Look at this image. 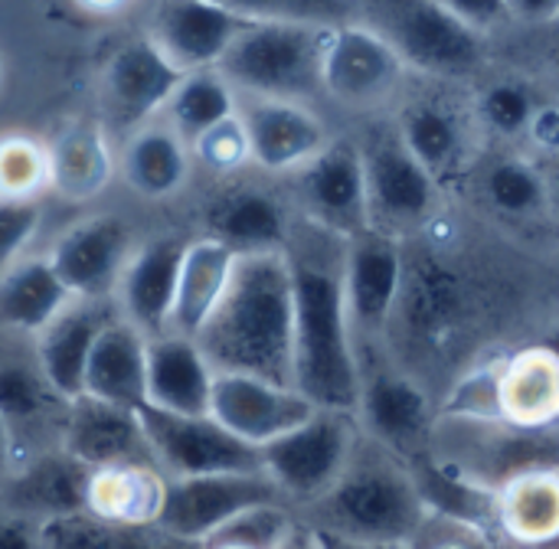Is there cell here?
<instances>
[{
	"label": "cell",
	"instance_id": "obj_1",
	"mask_svg": "<svg viewBox=\"0 0 559 549\" xmlns=\"http://www.w3.org/2000/svg\"><path fill=\"white\" fill-rule=\"evenodd\" d=\"M344 236L292 216V386L324 409L357 406V334L344 298Z\"/></svg>",
	"mask_w": 559,
	"mask_h": 549
},
{
	"label": "cell",
	"instance_id": "obj_2",
	"mask_svg": "<svg viewBox=\"0 0 559 549\" xmlns=\"http://www.w3.org/2000/svg\"><path fill=\"white\" fill-rule=\"evenodd\" d=\"M292 272L285 249L236 255L229 285L193 337L216 373L292 386Z\"/></svg>",
	"mask_w": 559,
	"mask_h": 549
},
{
	"label": "cell",
	"instance_id": "obj_3",
	"mask_svg": "<svg viewBox=\"0 0 559 549\" xmlns=\"http://www.w3.org/2000/svg\"><path fill=\"white\" fill-rule=\"evenodd\" d=\"M295 514L324 537L409 547L429 511L406 462L360 432L337 481Z\"/></svg>",
	"mask_w": 559,
	"mask_h": 549
},
{
	"label": "cell",
	"instance_id": "obj_4",
	"mask_svg": "<svg viewBox=\"0 0 559 549\" xmlns=\"http://www.w3.org/2000/svg\"><path fill=\"white\" fill-rule=\"evenodd\" d=\"M324 36L328 26L318 23L255 20L233 39L216 72L246 98L308 102L321 95Z\"/></svg>",
	"mask_w": 559,
	"mask_h": 549
},
{
	"label": "cell",
	"instance_id": "obj_5",
	"mask_svg": "<svg viewBox=\"0 0 559 549\" xmlns=\"http://www.w3.org/2000/svg\"><path fill=\"white\" fill-rule=\"evenodd\" d=\"M360 432L403 462L426 452L439 419L429 386L383 350V341H357V406Z\"/></svg>",
	"mask_w": 559,
	"mask_h": 549
},
{
	"label": "cell",
	"instance_id": "obj_6",
	"mask_svg": "<svg viewBox=\"0 0 559 549\" xmlns=\"http://www.w3.org/2000/svg\"><path fill=\"white\" fill-rule=\"evenodd\" d=\"M357 439L360 426L354 413L314 406L308 419L262 445L259 462L285 504L292 511H301L337 481Z\"/></svg>",
	"mask_w": 559,
	"mask_h": 549
},
{
	"label": "cell",
	"instance_id": "obj_7",
	"mask_svg": "<svg viewBox=\"0 0 559 549\" xmlns=\"http://www.w3.org/2000/svg\"><path fill=\"white\" fill-rule=\"evenodd\" d=\"M380 33L406 69L436 79H465L485 65V33L472 29L439 0H383Z\"/></svg>",
	"mask_w": 559,
	"mask_h": 549
},
{
	"label": "cell",
	"instance_id": "obj_8",
	"mask_svg": "<svg viewBox=\"0 0 559 549\" xmlns=\"http://www.w3.org/2000/svg\"><path fill=\"white\" fill-rule=\"evenodd\" d=\"M357 147L364 160L370 226L396 239L429 226L442 206V183L403 147L396 128L370 131Z\"/></svg>",
	"mask_w": 559,
	"mask_h": 549
},
{
	"label": "cell",
	"instance_id": "obj_9",
	"mask_svg": "<svg viewBox=\"0 0 559 549\" xmlns=\"http://www.w3.org/2000/svg\"><path fill=\"white\" fill-rule=\"evenodd\" d=\"M406 79V62L370 23L344 20L328 26L321 52V92L347 108L367 111L390 102Z\"/></svg>",
	"mask_w": 559,
	"mask_h": 549
},
{
	"label": "cell",
	"instance_id": "obj_10",
	"mask_svg": "<svg viewBox=\"0 0 559 549\" xmlns=\"http://www.w3.org/2000/svg\"><path fill=\"white\" fill-rule=\"evenodd\" d=\"M138 422L154 465L167 478L262 468L259 449L239 442L213 416H177L154 406H138Z\"/></svg>",
	"mask_w": 559,
	"mask_h": 549
},
{
	"label": "cell",
	"instance_id": "obj_11",
	"mask_svg": "<svg viewBox=\"0 0 559 549\" xmlns=\"http://www.w3.org/2000/svg\"><path fill=\"white\" fill-rule=\"evenodd\" d=\"M275 501L285 504V498L278 494V488L262 468L167 478L157 527L180 540L200 544L236 514L255 504H275Z\"/></svg>",
	"mask_w": 559,
	"mask_h": 549
},
{
	"label": "cell",
	"instance_id": "obj_12",
	"mask_svg": "<svg viewBox=\"0 0 559 549\" xmlns=\"http://www.w3.org/2000/svg\"><path fill=\"white\" fill-rule=\"evenodd\" d=\"M403 246L383 229H360L344 242V298L357 341H383L403 305Z\"/></svg>",
	"mask_w": 559,
	"mask_h": 549
},
{
	"label": "cell",
	"instance_id": "obj_13",
	"mask_svg": "<svg viewBox=\"0 0 559 549\" xmlns=\"http://www.w3.org/2000/svg\"><path fill=\"white\" fill-rule=\"evenodd\" d=\"M292 177H295V200L301 219L344 239L370 226L364 160L357 141L331 138Z\"/></svg>",
	"mask_w": 559,
	"mask_h": 549
},
{
	"label": "cell",
	"instance_id": "obj_14",
	"mask_svg": "<svg viewBox=\"0 0 559 549\" xmlns=\"http://www.w3.org/2000/svg\"><path fill=\"white\" fill-rule=\"evenodd\" d=\"M314 413V403L305 399L295 386L272 383L249 373H216L210 393V416L233 432L239 442L262 449L282 432L295 429Z\"/></svg>",
	"mask_w": 559,
	"mask_h": 549
},
{
	"label": "cell",
	"instance_id": "obj_15",
	"mask_svg": "<svg viewBox=\"0 0 559 549\" xmlns=\"http://www.w3.org/2000/svg\"><path fill=\"white\" fill-rule=\"evenodd\" d=\"M180 75L183 72L147 36L128 39L111 52L102 72V102L108 121L121 131H134L160 118Z\"/></svg>",
	"mask_w": 559,
	"mask_h": 549
},
{
	"label": "cell",
	"instance_id": "obj_16",
	"mask_svg": "<svg viewBox=\"0 0 559 549\" xmlns=\"http://www.w3.org/2000/svg\"><path fill=\"white\" fill-rule=\"evenodd\" d=\"M134 246V232L124 219L85 216L56 239L46 259L72 298H111Z\"/></svg>",
	"mask_w": 559,
	"mask_h": 549
},
{
	"label": "cell",
	"instance_id": "obj_17",
	"mask_svg": "<svg viewBox=\"0 0 559 549\" xmlns=\"http://www.w3.org/2000/svg\"><path fill=\"white\" fill-rule=\"evenodd\" d=\"M249 160L265 174H295L328 141V124L308 102L292 98H246L239 108Z\"/></svg>",
	"mask_w": 559,
	"mask_h": 549
},
{
	"label": "cell",
	"instance_id": "obj_18",
	"mask_svg": "<svg viewBox=\"0 0 559 549\" xmlns=\"http://www.w3.org/2000/svg\"><path fill=\"white\" fill-rule=\"evenodd\" d=\"M252 20L213 0H160L151 13L147 39L180 69H216L233 39Z\"/></svg>",
	"mask_w": 559,
	"mask_h": 549
},
{
	"label": "cell",
	"instance_id": "obj_19",
	"mask_svg": "<svg viewBox=\"0 0 559 549\" xmlns=\"http://www.w3.org/2000/svg\"><path fill=\"white\" fill-rule=\"evenodd\" d=\"M183 249H187L183 236H154L131 249L115 282L111 291L115 311L128 324H134L144 337H157L167 331Z\"/></svg>",
	"mask_w": 559,
	"mask_h": 549
},
{
	"label": "cell",
	"instance_id": "obj_20",
	"mask_svg": "<svg viewBox=\"0 0 559 549\" xmlns=\"http://www.w3.org/2000/svg\"><path fill=\"white\" fill-rule=\"evenodd\" d=\"M59 449L85 468L118 462H154L144 429L138 422V409H124L85 393L66 399L59 422Z\"/></svg>",
	"mask_w": 559,
	"mask_h": 549
},
{
	"label": "cell",
	"instance_id": "obj_21",
	"mask_svg": "<svg viewBox=\"0 0 559 549\" xmlns=\"http://www.w3.org/2000/svg\"><path fill=\"white\" fill-rule=\"evenodd\" d=\"M206 236L233 249L236 255L282 252L292 232V213L285 200L262 183L236 180L223 187L203 210Z\"/></svg>",
	"mask_w": 559,
	"mask_h": 549
},
{
	"label": "cell",
	"instance_id": "obj_22",
	"mask_svg": "<svg viewBox=\"0 0 559 549\" xmlns=\"http://www.w3.org/2000/svg\"><path fill=\"white\" fill-rule=\"evenodd\" d=\"M66 399L29 357L0 360V416L13 435V465L23 458L59 449V422Z\"/></svg>",
	"mask_w": 559,
	"mask_h": 549
},
{
	"label": "cell",
	"instance_id": "obj_23",
	"mask_svg": "<svg viewBox=\"0 0 559 549\" xmlns=\"http://www.w3.org/2000/svg\"><path fill=\"white\" fill-rule=\"evenodd\" d=\"M111 318V298H72L39 334H33V360L62 399L82 393L92 344Z\"/></svg>",
	"mask_w": 559,
	"mask_h": 549
},
{
	"label": "cell",
	"instance_id": "obj_24",
	"mask_svg": "<svg viewBox=\"0 0 559 549\" xmlns=\"http://www.w3.org/2000/svg\"><path fill=\"white\" fill-rule=\"evenodd\" d=\"M216 370L193 337L164 331L147 337L144 360V406L177 416H210Z\"/></svg>",
	"mask_w": 559,
	"mask_h": 549
},
{
	"label": "cell",
	"instance_id": "obj_25",
	"mask_svg": "<svg viewBox=\"0 0 559 549\" xmlns=\"http://www.w3.org/2000/svg\"><path fill=\"white\" fill-rule=\"evenodd\" d=\"M88 468L62 449H46L0 478V508L36 517L39 524L82 511Z\"/></svg>",
	"mask_w": 559,
	"mask_h": 549
},
{
	"label": "cell",
	"instance_id": "obj_26",
	"mask_svg": "<svg viewBox=\"0 0 559 549\" xmlns=\"http://www.w3.org/2000/svg\"><path fill=\"white\" fill-rule=\"evenodd\" d=\"M498 419L547 432L559 419V357L550 344H531L498 357Z\"/></svg>",
	"mask_w": 559,
	"mask_h": 549
},
{
	"label": "cell",
	"instance_id": "obj_27",
	"mask_svg": "<svg viewBox=\"0 0 559 549\" xmlns=\"http://www.w3.org/2000/svg\"><path fill=\"white\" fill-rule=\"evenodd\" d=\"M403 147L442 183L468 164L472 124L468 115L442 95H419L403 105L396 118Z\"/></svg>",
	"mask_w": 559,
	"mask_h": 549
},
{
	"label": "cell",
	"instance_id": "obj_28",
	"mask_svg": "<svg viewBox=\"0 0 559 549\" xmlns=\"http://www.w3.org/2000/svg\"><path fill=\"white\" fill-rule=\"evenodd\" d=\"M49 154V190L69 203H88L102 196L115 174L118 154L108 128L98 121H69L46 144Z\"/></svg>",
	"mask_w": 559,
	"mask_h": 549
},
{
	"label": "cell",
	"instance_id": "obj_29",
	"mask_svg": "<svg viewBox=\"0 0 559 549\" xmlns=\"http://www.w3.org/2000/svg\"><path fill=\"white\" fill-rule=\"evenodd\" d=\"M118 174L141 200H174L193 174L190 144L160 118L128 131L118 154Z\"/></svg>",
	"mask_w": 559,
	"mask_h": 549
},
{
	"label": "cell",
	"instance_id": "obj_30",
	"mask_svg": "<svg viewBox=\"0 0 559 549\" xmlns=\"http://www.w3.org/2000/svg\"><path fill=\"white\" fill-rule=\"evenodd\" d=\"M495 530L524 549L557 547L559 468L540 465L508 478L495 491Z\"/></svg>",
	"mask_w": 559,
	"mask_h": 549
},
{
	"label": "cell",
	"instance_id": "obj_31",
	"mask_svg": "<svg viewBox=\"0 0 559 549\" xmlns=\"http://www.w3.org/2000/svg\"><path fill=\"white\" fill-rule=\"evenodd\" d=\"M167 475L154 462H118L88 468L82 511L105 524H157Z\"/></svg>",
	"mask_w": 559,
	"mask_h": 549
},
{
	"label": "cell",
	"instance_id": "obj_32",
	"mask_svg": "<svg viewBox=\"0 0 559 549\" xmlns=\"http://www.w3.org/2000/svg\"><path fill=\"white\" fill-rule=\"evenodd\" d=\"M144 360H147V337L115 311V318L98 331L92 344L82 377V393L124 409L144 406Z\"/></svg>",
	"mask_w": 559,
	"mask_h": 549
},
{
	"label": "cell",
	"instance_id": "obj_33",
	"mask_svg": "<svg viewBox=\"0 0 559 549\" xmlns=\"http://www.w3.org/2000/svg\"><path fill=\"white\" fill-rule=\"evenodd\" d=\"M233 265H236V252L226 249L223 242H216L210 236L187 239L167 331L197 337L200 327L206 324V318L213 314V308L219 305V298L229 285V275H233Z\"/></svg>",
	"mask_w": 559,
	"mask_h": 549
},
{
	"label": "cell",
	"instance_id": "obj_34",
	"mask_svg": "<svg viewBox=\"0 0 559 549\" xmlns=\"http://www.w3.org/2000/svg\"><path fill=\"white\" fill-rule=\"evenodd\" d=\"M72 291L52 272L46 255H23L0 275V327L16 334H39L66 305Z\"/></svg>",
	"mask_w": 559,
	"mask_h": 549
},
{
	"label": "cell",
	"instance_id": "obj_35",
	"mask_svg": "<svg viewBox=\"0 0 559 549\" xmlns=\"http://www.w3.org/2000/svg\"><path fill=\"white\" fill-rule=\"evenodd\" d=\"M478 190L485 203L511 219V223H534L550 213V187L544 170L521 154H498L478 174Z\"/></svg>",
	"mask_w": 559,
	"mask_h": 549
},
{
	"label": "cell",
	"instance_id": "obj_36",
	"mask_svg": "<svg viewBox=\"0 0 559 549\" xmlns=\"http://www.w3.org/2000/svg\"><path fill=\"white\" fill-rule=\"evenodd\" d=\"M43 549H197L157 524H105L85 511L43 524Z\"/></svg>",
	"mask_w": 559,
	"mask_h": 549
},
{
	"label": "cell",
	"instance_id": "obj_37",
	"mask_svg": "<svg viewBox=\"0 0 559 549\" xmlns=\"http://www.w3.org/2000/svg\"><path fill=\"white\" fill-rule=\"evenodd\" d=\"M236 108H239V95L216 69H193L183 72L180 82L174 85L160 111V121H167L190 144L200 131L236 115Z\"/></svg>",
	"mask_w": 559,
	"mask_h": 549
},
{
	"label": "cell",
	"instance_id": "obj_38",
	"mask_svg": "<svg viewBox=\"0 0 559 549\" xmlns=\"http://www.w3.org/2000/svg\"><path fill=\"white\" fill-rule=\"evenodd\" d=\"M49 190V154L46 144L29 134L0 138V196L3 200H36Z\"/></svg>",
	"mask_w": 559,
	"mask_h": 549
},
{
	"label": "cell",
	"instance_id": "obj_39",
	"mask_svg": "<svg viewBox=\"0 0 559 549\" xmlns=\"http://www.w3.org/2000/svg\"><path fill=\"white\" fill-rule=\"evenodd\" d=\"M190 157H193V167H203L206 174H213L219 180L239 177L252 164L249 160V141H246V128H242L239 108H236V115L216 121L206 131H200L190 141Z\"/></svg>",
	"mask_w": 559,
	"mask_h": 549
},
{
	"label": "cell",
	"instance_id": "obj_40",
	"mask_svg": "<svg viewBox=\"0 0 559 549\" xmlns=\"http://www.w3.org/2000/svg\"><path fill=\"white\" fill-rule=\"evenodd\" d=\"M537 105L540 102L527 85L511 82V79L491 82L488 88H481L475 102V121L495 138H521Z\"/></svg>",
	"mask_w": 559,
	"mask_h": 549
},
{
	"label": "cell",
	"instance_id": "obj_41",
	"mask_svg": "<svg viewBox=\"0 0 559 549\" xmlns=\"http://www.w3.org/2000/svg\"><path fill=\"white\" fill-rule=\"evenodd\" d=\"M246 20H288V23H318L334 26L350 20L347 0H213Z\"/></svg>",
	"mask_w": 559,
	"mask_h": 549
},
{
	"label": "cell",
	"instance_id": "obj_42",
	"mask_svg": "<svg viewBox=\"0 0 559 549\" xmlns=\"http://www.w3.org/2000/svg\"><path fill=\"white\" fill-rule=\"evenodd\" d=\"M409 549H524L508 544L495 530H481L472 524H459L439 514H426L423 527L409 540Z\"/></svg>",
	"mask_w": 559,
	"mask_h": 549
},
{
	"label": "cell",
	"instance_id": "obj_43",
	"mask_svg": "<svg viewBox=\"0 0 559 549\" xmlns=\"http://www.w3.org/2000/svg\"><path fill=\"white\" fill-rule=\"evenodd\" d=\"M39 203L36 200H3L0 196V275L23 259L26 246L39 232Z\"/></svg>",
	"mask_w": 559,
	"mask_h": 549
},
{
	"label": "cell",
	"instance_id": "obj_44",
	"mask_svg": "<svg viewBox=\"0 0 559 549\" xmlns=\"http://www.w3.org/2000/svg\"><path fill=\"white\" fill-rule=\"evenodd\" d=\"M445 10H452L459 20H465L472 29L478 33H488L495 29L511 10H508V0H439Z\"/></svg>",
	"mask_w": 559,
	"mask_h": 549
},
{
	"label": "cell",
	"instance_id": "obj_45",
	"mask_svg": "<svg viewBox=\"0 0 559 549\" xmlns=\"http://www.w3.org/2000/svg\"><path fill=\"white\" fill-rule=\"evenodd\" d=\"M0 549H43V524L0 508Z\"/></svg>",
	"mask_w": 559,
	"mask_h": 549
},
{
	"label": "cell",
	"instance_id": "obj_46",
	"mask_svg": "<svg viewBox=\"0 0 559 549\" xmlns=\"http://www.w3.org/2000/svg\"><path fill=\"white\" fill-rule=\"evenodd\" d=\"M524 138L537 147V151H554L559 144V115H557V105H550V102H540L537 108H534V115H531V121H527V131H524Z\"/></svg>",
	"mask_w": 559,
	"mask_h": 549
},
{
	"label": "cell",
	"instance_id": "obj_47",
	"mask_svg": "<svg viewBox=\"0 0 559 549\" xmlns=\"http://www.w3.org/2000/svg\"><path fill=\"white\" fill-rule=\"evenodd\" d=\"M508 10L531 23H550L557 16L559 0H508Z\"/></svg>",
	"mask_w": 559,
	"mask_h": 549
},
{
	"label": "cell",
	"instance_id": "obj_48",
	"mask_svg": "<svg viewBox=\"0 0 559 549\" xmlns=\"http://www.w3.org/2000/svg\"><path fill=\"white\" fill-rule=\"evenodd\" d=\"M282 549H321V540H318V534L308 524L298 521V527L292 530V537L282 544Z\"/></svg>",
	"mask_w": 559,
	"mask_h": 549
},
{
	"label": "cell",
	"instance_id": "obj_49",
	"mask_svg": "<svg viewBox=\"0 0 559 549\" xmlns=\"http://www.w3.org/2000/svg\"><path fill=\"white\" fill-rule=\"evenodd\" d=\"M318 540H321V549H409L403 544H350V540H337L324 534H318Z\"/></svg>",
	"mask_w": 559,
	"mask_h": 549
},
{
	"label": "cell",
	"instance_id": "obj_50",
	"mask_svg": "<svg viewBox=\"0 0 559 549\" xmlns=\"http://www.w3.org/2000/svg\"><path fill=\"white\" fill-rule=\"evenodd\" d=\"M10 468H13V435H10V429H7V422H3V416H0V478H3Z\"/></svg>",
	"mask_w": 559,
	"mask_h": 549
},
{
	"label": "cell",
	"instance_id": "obj_51",
	"mask_svg": "<svg viewBox=\"0 0 559 549\" xmlns=\"http://www.w3.org/2000/svg\"><path fill=\"white\" fill-rule=\"evenodd\" d=\"M79 7H85L88 13H118V10H124L131 0H75Z\"/></svg>",
	"mask_w": 559,
	"mask_h": 549
},
{
	"label": "cell",
	"instance_id": "obj_52",
	"mask_svg": "<svg viewBox=\"0 0 559 549\" xmlns=\"http://www.w3.org/2000/svg\"><path fill=\"white\" fill-rule=\"evenodd\" d=\"M197 549H246V547H233V544H197Z\"/></svg>",
	"mask_w": 559,
	"mask_h": 549
},
{
	"label": "cell",
	"instance_id": "obj_53",
	"mask_svg": "<svg viewBox=\"0 0 559 549\" xmlns=\"http://www.w3.org/2000/svg\"><path fill=\"white\" fill-rule=\"evenodd\" d=\"M0 82H3V56H0Z\"/></svg>",
	"mask_w": 559,
	"mask_h": 549
},
{
	"label": "cell",
	"instance_id": "obj_54",
	"mask_svg": "<svg viewBox=\"0 0 559 549\" xmlns=\"http://www.w3.org/2000/svg\"><path fill=\"white\" fill-rule=\"evenodd\" d=\"M547 549H557V547H547Z\"/></svg>",
	"mask_w": 559,
	"mask_h": 549
}]
</instances>
